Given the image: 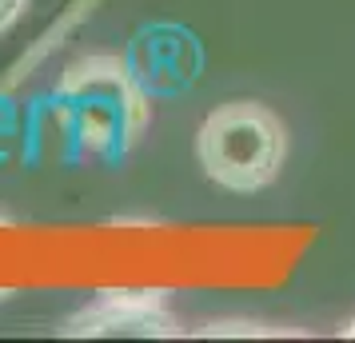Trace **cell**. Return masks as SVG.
I'll return each instance as SVG.
<instances>
[{"label": "cell", "instance_id": "cell-1", "mask_svg": "<svg viewBox=\"0 0 355 343\" xmlns=\"http://www.w3.org/2000/svg\"><path fill=\"white\" fill-rule=\"evenodd\" d=\"M196 160L216 188L252 196L279 180L288 160V128L268 104L227 100L204 116L196 132Z\"/></svg>", "mask_w": 355, "mask_h": 343}, {"label": "cell", "instance_id": "cell-2", "mask_svg": "<svg viewBox=\"0 0 355 343\" xmlns=\"http://www.w3.org/2000/svg\"><path fill=\"white\" fill-rule=\"evenodd\" d=\"M68 340H176L184 335L164 288H104L60 324Z\"/></svg>", "mask_w": 355, "mask_h": 343}, {"label": "cell", "instance_id": "cell-3", "mask_svg": "<svg viewBox=\"0 0 355 343\" xmlns=\"http://www.w3.org/2000/svg\"><path fill=\"white\" fill-rule=\"evenodd\" d=\"M56 100H84V104L108 108L124 124L132 144H140L148 120H152L148 88L136 80L128 56H112V52H92V56L72 60L56 84Z\"/></svg>", "mask_w": 355, "mask_h": 343}, {"label": "cell", "instance_id": "cell-4", "mask_svg": "<svg viewBox=\"0 0 355 343\" xmlns=\"http://www.w3.org/2000/svg\"><path fill=\"white\" fill-rule=\"evenodd\" d=\"M136 80L152 92H184L192 88L196 68H200V49L192 33H184L176 24H152L136 36L128 56Z\"/></svg>", "mask_w": 355, "mask_h": 343}, {"label": "cell", "instance_id": "cell-5", "mask_svg": "<svg viewBox=\"0 0 355 343\" xmlns=\"http://www.w3.org/2000/svg\"><path fill=\"white\" fill-rule=\"evenodd\" d=\"M196 335L200 340H279V335H300V331L252 324V319H216V324H204Z\"/></svg>", "mask_w": 355, "mask_h": 343}, {"label": "cell", "instance_id": "cell-6", "mask_svg": "<svg viewBox=\"0 0 355 343\" xmlns=\"http://www.w3.org/2000/svg\"><path fill=\"white\" fill-rule=\"evenodd\" d=\"M24 4H28V0H0V36H4V33H8V28L20 20Z\"/></svg>", "mask_w": 355, "mask_h": 343}, {"label": "cell", "instance_id": "cell-7", "mask_svg": "<svg viewBox=\"0 0 355 343\" xmlns=\"http://www.w3.org/2000/svg\"><path fill=\"white\" fill-rule=\"evenodd\" d=\"M339 340H355V315H352L343 327H339Z\"/></svg>", "mask_w": 355, "mask_h": 343}, {"label": "cell", "instance_id": "cell-8", "mask_svg": "<svg viewBox=\"0 0 355 343\" xmlns=\"http://www.w3.org/2000/svg\"><path fill=\"white\" fill-rule=\"evenodd\" d=\"M8 224H12V216H8V212H0V228H8Z\"/></svg>", "mask_w": 355, "mask_h": 343}, {"label": "cell", "instance_id": "cell-9", "mask_svg": "<svg viewBox=\"0 0 355 343\" xmlns=\"http://www.w3.org/2000/svg\"><path fill=\"white\" fill-rule=\"evenodd\" d=\"M8 295H12V292H8V288H0V299H8Z\"/></svg>", "mask_w": 355, "mask_h": 343}]
</instances>
